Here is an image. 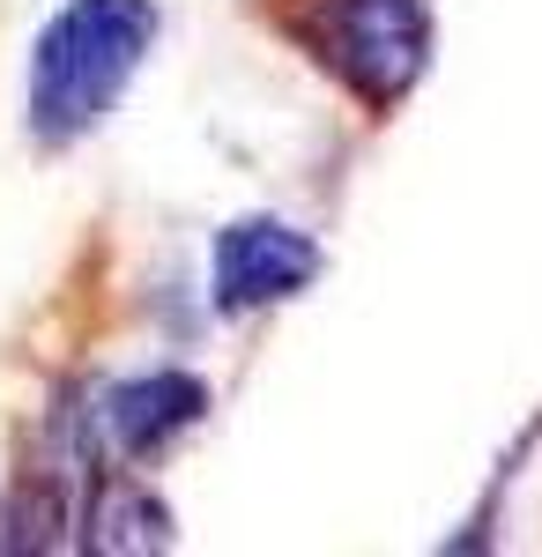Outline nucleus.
Returning <instances> with one entry per match:
<instances>
[{
    "label": "nucleus",
    "mask_w": 542,
    "mask_h": 557,
    "mask_svg": "<svg viewBox=\"0 0 542 557\" xmlns=\"http://www.w3.org/2000/svg\"><path fill=\"white\" fill-rule=\"evenodd\" d=\"M157 45V0H67L30 45L23 112L45 149H75L112 120Z\"/></svg>",
    "instance_id": "nucleus-1"
},
{
    "label": "nucleus",
    "mask_w": 542,
    "mask_h": 557,
    "mask_svg": "<svg viewBox=\"0 0 542 557\" xmlns=\"http://www.w3.org/2000/svg\"><path fill=\"white\" fill-rule=\"evenodd\" d=\"M291 30L365 112H394L431 67L423 0H297Z\"/></svg>",
    "instance_id": "nucleus-2"
},
{
    "label": "nucleus",
    "mask_w": 542,
    "mask_h": 557,
    "mask_svg": "<svg viewBox=\"0 0 542 557\" xmlns=\"http://www.w3.org/2000/svg\"><path fill=\"white\" fill-rule=\"evenodd\" d=\"M201 417H209V380H194L178 364H157V372H134V380L97 394L83 446H89V461L141 469V461H164Z\"/></svg>",
    "instance_id": "nucleus-3"
},
{
    "label": "nucleus",
    "mask_w": 542,
    "mask_h": 557,
    "mask_svg": "<svg viewBox=\"0 0 542 557\" xmlns=\"http://www.w3.org/2000/svg\"><path fill=\"white\" fill-rule=\"evenodd\" d=\"M320 283V246L312 231H297L283 215H238L215 231V253H209V290L215 312H275V305L305 298Z\"/></svg>",
    "instance_id": "nucleus-4"
},
{
    "label": "nucleus",
    "mask_w": 542,
    "mask_h": 557,
    "mask_svg": "<svg viewBox=\"0 0 542 557\" xmlns=\"http://www.w3.org/2000/svg\"><path fill=\"white\" fill-rule=\"evenodd\" d=\"M75 528H83V550H104V557L171 550V506L120 461L104 475H89V498L75 513Z\"/></svg>",
    "instance_id": "nucleus-5"
}]
</instances>
